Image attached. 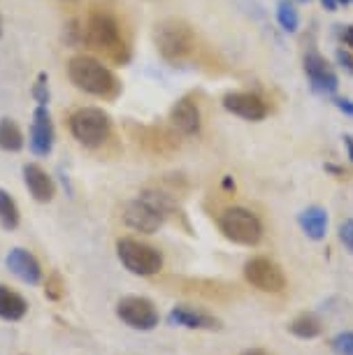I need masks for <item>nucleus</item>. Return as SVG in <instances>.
Listing matches in <instances>:
<instances>
[{
	"label": "nucleus",
	"instance_id": "nucleus-1",
	"mask_svg": "<svg viewBox=\"0 0 353 355\" xmlns=\"http://www.w3.org/2000/svg\"><path fill=\"white\" fill-rule=\"evenodd\" d=\"M68 75L77 89L91 93V96L114 98L119 93V79L114 77V72L91 56L72 58L68 63Z\"/></svg>",
	"mask_w": 353,
	"mask_h": 355
},
{
	"label": "nucleus",
	"instance_id": "nucleus-2",
	"mask_svg": "<svg viewBox=\"0 0 353 355\" xmlns=\"http://www.w3.org/2000/svg\"><path fill=\"white\" fill-rule=\"evenodd\" d=\"M154 42L165 61L177 63L193 51L196 35H193L191 26L182 21V19H165V21L156 26Z\"/></svg>",
	"mask_w": 353,
	"mask_h": 355
},
{
	"label": "nucleus",
	"instance_id": "nucleus-3",
	"mask_svg": "<svg viewBox=\"0 0 353 355\" xmlns=\"http://www.w3.org/2000/svg\"><path fill=\"white\" fill-rule=\"evenodd\" d=\"M117 256L130 274L137 277H154L163 270L161 251L151 244L139 242L135 237H121L117 242Z\"/></svg>",
	"mask_w": 353,
	"mask_h": 355
},
{
	"label": "nucleus",
	"instance_id": "nucleus-4",
	"mask_svg": "<svg viewBox=\"0 0 353 355\" xmlns=\"http://www.w3.org/2000/svg\"><path fill=\"white\" fill-rule=\"evenodd\" d=\"M218 227L230 239L232 244L239 246H256L263 239V223L254 211L244 207H230L218 218Z\"/></svg>",
	"mask_w": 353,
	"mask_h": 355
},
{
	"label": "nucleus",
	"instance_id": "nucleus-5",
	"mask_svg": "<svg viewBox=\"0 0 353 355\" xmlns=\"http://www.w3.org/2000/svg\"><path fill=\"white\" fill-rule=\"evenodd\" d=\"M84 42L93 51H103L112 58H119L123 51V37L121 31H119V24L107 12H96V15L89 17L84 28Z\"/></svg>",
	"mask_w": 353,
	"mask_h": 355
},
{
	"label": "nucleus",
	"instance_id": "nucleus-6",
	"mask_svg": "<svg viewBox=\"0 0 353 355\" xmlns=\"http://www.w3.org/2000/svg\"><path fill=\"white\" fill-rule=\"evenodd\" d=\"M112 121L98 107H82L70 116V132L86 149H96L110 137Z\"/></svg>",
	"mask_w": 353,
	"mask_h": 355
},
{
	"label": "nucleus",
	"instance_id": "nucleus-7",
	"mask_svg": "<svg viewBox=\"0 0 353 355\" xmlns=\"http://www.w3.org/2000/svg\"><path fill=\"white\" fill-rule=\"evenodd\" d=\"M117 316L123 320L126 325L139 332H151L158 327L161 313H158L156 304L151 300L142 297V295H126L117 304Z\"/></svg>",
	"mask_w": 353,
	"mask_h": 355
},
{
	"label": "nucleus",
	"instance_id": "nucleus-8",
	"mask_svg": "<svg viewBox=\"0 0 353 355\" xmlns=\"http://www.w3.org/2000/svg\"><path fill=\"white\" fill-rule=\"evenodd\" d=\"M244 279L261 293H282L286 288V274L275 260L256 256L244 263Z\"/></svg>",
	"mask_w": 353,
	"mask_h": 355
},
{
	"label": "nucleus",
	"instance_id": "nucleus-9",
	"mask_svg": "<svg viewBox=\"0 0 353 355\" xmlns=\"http://www.w3.org/2000/svg\"><path fill=\"white\" fill-rule=\"evenodd\" d=\"M123 223L135 232H144V234H154L158 232V227L163 225V214L156 209L154 205H149L144 198L132 200L123 207Z\"/></svg>",
	"mask_w": 353,
	"mask_h": 355
},
{
	"label": "nucleus",
	"instance_id": "nucleus-10",
	"mask_svg": "<svg viewBox=\"0 0 353 355\" xmlns=\"http://www.w3.org/2000/svg\"><path fill=\"white\" fill-rule=\"evenodd\" d=\"M54 149V123H51V114L44 105H37L33 112L31 123V151L35 156H49Z\"/></svg>",
	"mask_w": 353,
	"mask_h": 355
},
{
	"label": "nucleus",
	"instance_id": "nucleus-11",
	"mask_svg": "<svg viewBox=\"0 0 353 355\" xmlns=\"http://www.w3.org/2000/svg\"><path fill=\"white\" fill-rule=\"evenodd\" d=\"M304 75H307L311 89L318 93H335L339 86L335 70H332L328 61L314 49L304 56Z\"/></svg>",
	"mask_w": 353,
	"mask_h": 355
},
{
	"label": "nucleus",
	"instance_id": "nucleus-12",
	"mask_svg": "<svg viewBox=\"0 0 353 355\" xmlns=\"http://www.w3.org/2000/svg\"><path fill=\"white\" fill-rule=\"evenodd\" d=\"M168 323L175 327H186V330H207V332H216L223 327L216 316H212L207 311L193 309V306L186 304L172 306V311L168 313Z\"/></svg>",
	"mask_w": 353,
	"mask_h": 355
},
{
	"label": "nucleus",
	"instance_id": "nucleus-13",
	"mask_svg": "<svg viewBox=\"0 0 353 355\" xmlns=\"http://www.w3.org/2000/svg\"><path fill=\"white\" fill-rule=\"evenodd\" d=\"M223 107L230 114H235V116L244 119V121H261V119H265V114H268V105L263 103V98L246 91L228 93L223 98Z\"/></svg>",
	"mask_w": 353,
	"mask_h": 355
},
{
	"label": "nucleus",
	"instance_id": "nucleus-14",
	"mask_svg": "<svg viewBox=\"0 0 353 355\" xmlns=\"http://www.w3.org/2000/svg\"><path fill=\"white\" fill-rule=\"evenodd\" d=\"M8 267L15 277L28 286H37L42 281V267H40L37 258L26 249H12L8 253Z\"/></svg>",
	"mask_w": 353,
	"mask_h": 355
},
{
	"label": "nucleus",
	"instance_id": "nucleus-15",
	"mask_svg": "<svg viewBox=\"0 0 353 355\" xmlns=\"http://www.w3.org/2000/svg\"><path fill=\"white\" fill-rule=\"evenodd\" d=\"M24 182H26V189H28L33 200H37V202H51V200H54L56 186L51 182L49 174H46L40 165H35V163L24 165Z\"/></svg>",
	"mask_w": 353,
	"mask_h": 355
},
{
	"label": "nucleus",
	"instance_id": "nucleus-16",
	"mask_svg": "<svg viewBox=\"0 0 353 355\" xmlns=\"http://www.w3.org/2000/svg\"><path fill=\"white\" fill-rule=\"evenodd\" d=\"M170 121L172 125L182 132V135H198L200 132V110L198 105L189 98H182L179 103L172 107L170 112Z\"/></svg>",
	"mask_w": 353,
	"mask_h": 355
},
{
	"label": "nucleus",
	"instance_id": "nucleus-17",
	"mask_svg": "<svg viewBox=\"0 0 353 355\" xmlns=\"http://www.w3.org/2000/svg\"><path fill=\"white\" fill-rule=\"evenodd\" d=\"M298 223L309 239L321 242V239L325 237V232H328V214H325L323 207H316V205L307 207V209L300 211Z\"/></svg>",
	"mask_w": 353,
	"mask_h": 355
},
{
	"label": "nucleus",
	"instance_id": "nucleus-18",
	"mask_svg": "<svg viewBox=\"0 0 353 355\" xmlns=\"http://www.w3.org/2000/svg\"><path fill=\"white\" fill-rule=\"evenodd\" d=\"M28 313V302L19 293L0 286V318L3 320H21Z\"/></svg>",
	"mask_w": 353,
	"mask_h": 355
},
{
	"label": "nucleus",
	"instance_id": "nucleus-19",
	"mask_svg": "<svg viewBox=\"0 0 353 355\" xmlns=\"http://www.w3.org/2000/svg\"><path fill=\"white\" fill-rule=\"evenodd\" d=\"M289 332L298 339H316L323 334V323L316 313L304 311V313H300V316H295L291 320Z\"/></svg>",
	"mask_w": 353,
	"mask_h": 355
},
{
	"label": "nucleus",
	"instance_id": "nucleus-20",
	"mask_svg": "<svg viewBox=\"0 0 353 355\" xmlns=\"http://www.w3.org/2000/svg\"><path fill=\"white\" fill-rule=\"evenodd\" d=\"M0 149L12 153L24 149V132L12 119H3L0 121Z\"/></svg>",
	"mask_w": 353,
	"mask_h": 355
},
{
	"label": "nucleus",
	"instance_id": "nucleus-21",
	"mask_svg": "<svg viewBox=\"0 0 353 355\" xmlns=\"http://www.w3.org/2000/svg\"><path fill=\"white\" fill-rule=\"evenodd\" d=\"M0 225L5 230H15L19 225V207L8 191L0 189Z\"/></svg>",
	"mask_w": 353,
	"mask_h": 355
},
{
	"label": "nucleus",
	"instance_id": "nucleus-22",
	"mask_svg": "<svg viewBox=\"0 0 353 355\" xmlns=\"http://www.w3.org/2000/svg\"><path fill=\"white\" fill-rule=\"evenodd\" d=\"M277 21L286 33H295L298 31L300 17H298V10L293 8V3H289V0H282V3L277 5Z\"/></svg>",
	"mask_w": 353,
	"mask_h": 355
},
{
	"label": "nucleus",
	"instance_id": "nucleus-23",
	"mask_svg": "<svg viewBox=\"0 0 353 355\" xmlns=\"http://www.w3.org/2000/svg\"><path fill=\"white\" fill-rule=\"evenodd\" d=\"M330 348L335 355H353V332H339L330 339Z\"/></svg>",
	"mask_w": 353,
	"mask_h": 355
},
{
	"label": "nucleus",
	"instance_id": "nucleus-24",
	"mask_svg": "<svg viewBox=\"0 0 353 355\" xmlns=\"http://www.w3.org/2000/svg\"><path fill=\"white\" fill-rule=\"evenodd\" d=\"M44 295L49 300H54V302H58V300L65 295V281L61 279L58 272L49 274V279H46V284H44Z\"/></svg>",
	"mask_w": 353,
	"mask_h": 355
},
{
	"label": "nucleus",
	"instance_id": "nucleus-25",
	"mask_svg": "<svg viewBox=\"0 0 353 355\" xmlns=\"http://www.w3.org/2000/svg\"><path fill=\"white\" fill-rule=\"evenodd\" d=\"M33 98L37 100V105H44L49 103V77L46 72H40L37 79H35V86H33Z\"/></svg>",
	"mask_w": 353,
	"mask_h": 355
},
{
	"label": "nucleus",
	"instance_id": "nucleus-26",
	"mask_svg": "<svg viewBox=\"0 0 353 355\" xmlns=\"http://www.w3.org/2000/svg\"><path fill=\"white\" fill-rule=\"evenodd\" d=\"M339 239H342V244L353 253V218L344 220V223L339 225Z\"/></svg>",
	"mask_w": 353,
	"mask_h": 355
},
{
	"label": "nucleus",
	"instance_id": "nucleus-27",
	"mask_svg": "<svg viewBox=\"0 0 353 355\" xmlns=\"http://www.w3.org/2000/svg\"><path fill=\"white\" fill-rule=\"evenodd\" d=\"M337 110H342L344 114H349V116H353V100H346V98H337L335 100Z\"/></svg>",
	"mask_w": 353,
	"mask_h": 355
},
{
	"label": "nucleus",
	"instance_id": "nucleus-28",
	"mask_svg": "<svg viewBox=\"0 0 353 355\" xmlns=\"http://www.w3.org/2000/svg\"><path fill=\"white\" fill-rule=\"evenodd\" d=\"M337 58H339V63H342L346 70H351V72H353V58L349 56V53L339 51V53H337Z\"/></svg>",
	"mask_w": 353,
	"mask_h": 355
},
{
	"label": "nucleus",
	"instance_id": "nucleus-29",
	"mask_svg": "<svg viewBox=\"0 0 353 355\" xmlns=\"http://www.w3.org/2000/svg\"><path fill=\"white\" fill-rule=\"evenodd\" d=\"M342 40H344L346 46H351L353 49V26H346V28L342 31Z\"/></svg>",
	"mask_w": 353,
	"mask_h": 355
},
{
	"label": "nucleus",
	"instance_id": "nucleus-30",
	"mask_svg": "<svg viewBox=\"0 0 353 355\" xmlns=\"http://www.w3.org/2000/svg\"><path fill=\"white\" fill-rule=\"evenodd\" d=\"M239 355H272V353L263 351V348H246V351H242Z\"/></svg>",
	"mask_w": 353,
	"mask_h": 355
},
{
	"label": "nucleus",
	"instance_id": "nucleus-31",
	"mask_svg": "<svg viewBox=\"0 0 353 355\" xmlns=\"http://www.w3.org/2000/svg\"><path fill=\"white\" fill-rule=\"evenodd\" d=\"M321 3H323V8H325V10H330V12H335V10L339 8L337 0H321Z\"/></svg>",
	"mask_w": 353,
	"mask_h": 355
},
{
	"label": "nucleus",
	"instance_id": "nucleus-32",
	"mask_svg": "<svg viewBox=\"0 0 353 355\" xmlns=\"http://www.w3.org/2000/svg\"><path fill=\"white\" fill-rule=\"evenodd\" d=\"M344 144H346V149H349V156L353 160V137H344Z\"/></svg>",
	"mask_w": 353,
	"mask_h": 355
},
{
	"label": "nucleus",
	"instance_id": "nucleus-33",
	"mask_svg": "<svg viewBox=\"0 0 353 355\" xmlns=\"http://www.w3.org/2000/svg\"><path fill=\"white\" fill-rule=\"evenodd\" d=\"M349 3H353V0H337V5H349Z\"/></svg>",
	"mask_w": 353,
	"mask_h": 355
},
{
	"label": "nucleus",
	"instance_id": "nucleus-34",
	"mask_svg": "<svg viewBox=\"0 0 353 355\" xmlns=\"http://www.w3.org/2000/svg\"><path fill=\"white\" fill-rule=\"evenodd\" d=\"M0 33H3V21H0Z\"/></svg>",
	"mask_w": 353,
	"mask_h": 355
},
{
	"label": "nucleus",
	"instance_id": "nucleus-35",
	"mask_svg": "<svg viewBox=\"0 0 353 355\" xmlns=\"http://www.w3.org/2000/svg\"><path fill=\"white\" fill-rule=\"evenodd\" d=\"M300 3H304V0H300Z\"/></svg>",
	"mask_w": 353,
	"mask_h": 355
}]
</instances>
